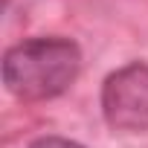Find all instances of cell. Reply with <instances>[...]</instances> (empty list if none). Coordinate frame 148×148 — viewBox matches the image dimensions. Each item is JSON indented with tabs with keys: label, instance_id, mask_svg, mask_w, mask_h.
<instances>
[{
	"label": "cell",
	"instance_id": "2",
	"mask_svg": "<svg viewBox=\"0 0 148 148\" xmlns=\"http://www.w3.org/2000/svg\"><path fill=\"white\" fill-rule=\"evenodd\" d=\"M102 113L113 131H148V64L134 61L113 70L102 84Z\"/></svg>",
	"mask_w": 148,
	"mask_h": 148
},
{
	"label": "cell",
	"instance_id": "3",
	"mask_svg": "<svg viewBox=\"0 0 148 148\" xmlns=\"http://www.w3.org/2000/svg\"><path fill=\"white\" fill-rule=\"evenodd\" d=\"M29 148H84V145L76 142V139H64V136H41Z\"/></svg>",
	"mask_w": 148,
	"mask_h": 148
},
{
	"label": "cell",
	"instance_id": "1",
	"mask_svg": "<svg viewBox=\"0 0 148 148\" xmlns=\"http://www.w3.org/2000/svg\"><path fill=\"white\" fill-rule=\"evenodd\" d=\"M82 70V49L76 41L47 35L29 38L6 49L3 84L21 102H44L61 96Z\"/></svg>",
	"mask_w": 148,
	"mask_h": 148
}]
</instances>
